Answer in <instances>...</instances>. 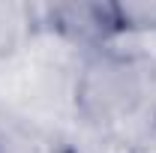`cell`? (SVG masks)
<instances>
[{"label": "cell", "instance_id": "2", "mask_svg": "<svg viewBox=\"0 0 156 153\" xmlns=\"http://www.w3.org/2000/svg\"><path fill=\"white\" fill-rule=\"evenodd\" d=\"M114 24L156 30V0H150V3L141 0V3H120V6H114Z\"/></svg>", "mask_w": 156, "mask_h": 153}, {"label": "cell", "instance_id": "1", "mask_svg": "<svg viewBox=\"0 0 156 153\" xmlns=\"http://www.w3.org/2000/svg\"><path fill=\"white\" fill-rule=\"evenodd\" d=\"M135 96H138V75L132 72V66L114 57L93 60L84 69L81 87H78V102H81L84 114L102 117V120L126 111Z\"/></svg>", "mask_w": 156, "mask_h": 153}, {"label": "cell", "instance_id": "3", "mask_svg": "<svg viewBox=\"0 0 156 153\" xmlns=\"http://www.w3.org/2000/svg\"><path fill=\"white\" fill-rule=\"evenodd\" d=\"M18 33H21V15H18V9L9 6V3H0V54H6V51L15 48Z\"/></svg>", "mask_w": 156, "mask_h": 153}]
</instances>
